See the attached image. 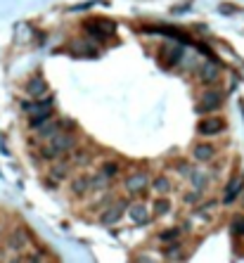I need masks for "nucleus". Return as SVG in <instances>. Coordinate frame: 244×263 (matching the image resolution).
Listing matches in <instances>:
<instances>
[{"label": "nucleus", "instance_id": "4", "mask_svg": "<svg viewBox=\"0 0 244 263\" xmlns=\"http://www.w3.org/2000/svg\"><path fill=\"white\" fill-rule=\"evenodd\" d=\"M218 104H220V95L218 92H208L206 98H204V104L199 109H204V112H208V109H216Z\"/></svg>", "mask_w": 244, "mask_h": 263}, {"label": "nucleus", "instance_id": "9", "mask_svg": "<svg viewBox=\"0 0 244 263\" xmlns=\"http://www.w3.org/2000/svg\"><path fill=\"white\" fill-rule=\"evenodd\" d=\"M116 164H107V166H104V168H102V173H104V176H116Z\"/></svg>", "mask_w": 244, "mask_h": 263}, {"label": "nucleus", "instance_id": "12", "mask_svg": "<svg viewBox=\"0 0 244 263\" xmlns=\"http://www.w3.org/2000/svg\"><path fill=\"white\" fill-rule=\"evenodd\" d=\"M178 235V232H176V230H173V232H164L162 235V240H173V237Z\"/></svg>", "mask_w": 244, "mask_h": 263}, {"label": "nucleus", "instance_id": "2", "mask_svg": "<svg viewBox=\"0 0 244 263\" xmlns=\"http://www.w3.org/2000/svg\"><path fill=\"white\" fill-rule=\"evenodd\" d=\"M218 130H223V121L220 118H204L199 124V133L202 136H216Z\"/></svg>", "mask_w": 244, "mask_h": 263}, {"label": "nucleus", "instance_id": "6", "mask_svg": "<svg viewBox=\"0 0 244 263\" xmlns=\"http://www.w3.org/2000/svg\"><path fill=\"white\" fill-rule=\"evenodd\" d=\"M194 156L206 162V159H211V156H214V150H211L208 145H199V147H194Z\"/></svg>", "mask_w": 244, "mask_h": 263}, {"label": "nucleus", "instance_id": "8", "mask_svg": "<svg viewBox=\"0 0 244 263\" xmlns=\"http://www.w3.org/2000/svg\"><path fill=\"white\" fill-rule=\"evenodd\" d=\"M232 232L235 235H244V218H237L235 223H232Z\"/></svg>", "mask_w": 244, "mask_h": 263}, {"label": "nucleus", "instance_id": "11", "mask_svg": "<svg viewBox=\"0 0 244 263\" xmlns=\"http://www.w3.org/2000/svg\"><path fill=\"white\" fill-rule=\"evenodd\" d=\"M156 190H159V192L168 190V180H164V178H159V180H156Z\"/></svg>", "mask_w": 244, "mask_h": 263}, {"label": "nucleus", "instance_id": "10", "mask_svg": "<svg viewBox=\"0 0 244 263\" xmlns=\"http://www.w3.org/2000/svg\"><path fill=\"white\" fill-rule=\"evenodd\" d=\"M168 209H171V206H168V202H156V214H166Z\"/></svg>", "mask_w": 244, "mask_h": 263}, {"label": "nucleus", "instance_id": "5", "mask_svg": "<svg viewBox=\"0 0 244 263\" xmlns=\"http://www.w3.org/2000/svg\"><path fill=\"white\" fill-rule=\"evenodd\" d=\"M242 190V180L237 178V180H232L230 185H228V194H226V202H232L237 197V192Z\"/></svg>", "mask_w": 244, "mask_h": 263}, {"label": "nucleus", "instance_id": "14", "mask_svg": "<svg viewBox=\"0 0 244 263\" xmlns=\"http://www.w3.org/2000/svg\"><path fill=\"white\" fill-rule=\"evenodd\" d=\"M12 263H22V261H19V258H17V261H12Z\"/></svg>", "mask_w": 244, "mask_h": 263}, {"label": "nucleus", "instance_id": "3", "mask_svg": "<svg viewBox=\"0 0 244 263\" xmlns=\"http://www.w3.org/2000/svg\"><path fill=\"white\" fill-rule=\"evenodd\" d=\"M46 81H43V78H34V81H28V86H26V90L31 92V95H34V98H38V95H43V92H46Z\"/></svg>", "mask_w": 244, "mask_h": 263}, {"label": "nucleus", "instance_id": "13", "mask_svg": "<svg viewBox=\"0 0 244 263\" xmlns=\"http://www.w3.org/2000/svg\"><path fill=\"white\" fill-rule=\"evenodd\" d=\"M28 263H40V261H38V258H31V261H28Z\"/></svg>", "mask_w": 244, "mask_h": 263}, {"label": "nucleus", "instance_id": "7", "mask_svg": "<svg viewBox=\"0 0 244 263\" xmlns=\"http://www.w3.org/2000/svg\"><path fill=\"white\" fill-rule=\"evenodd\" d=\"M202 78H204V81H216V66H211V64H206V66H204V69H202Z\"/></svg>", "mask_w": 244, "mask_h": 263}, {"label": "nucleus", "instance_id": "1", "mask_svg": "<svg viewBox=\"0 0 244 263\" xmlns=\"http://www.w3.org/2000/svg\"><path fill=\"white\" fill-rule=\"evenodd\" d=\"M83 28H86V34H90V36L98 38V40H107V38L114 34V24L107 22V19H92V22H86Z\"/></svg>", "mask_w": 244, "mask_h": 263}]
</instances>
